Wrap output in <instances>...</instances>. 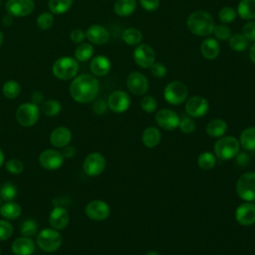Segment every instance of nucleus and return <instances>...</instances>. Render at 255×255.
Wrapping results in <instances>:
<instances>
[{
  "instance_id": "nucleus-35",
  "label": "nucleus",
  "mask_w": 255,
  "mask_h": 255,
  "mask_svg": "<svg viewBox=\"0 0 255 255\" xmlns=\"http://www.w3.org/2000/svg\"><path fill=\"white\" fill-rule=\"evenodd\" d=\"M21 92V87L19 83L15 80H8L2 86V93L4 97L8 100L16 99Z\"/></svg>"
},
{
  "instance_id": "nucleus-19",
  "label": "nucleus",
  "mask_w": 255,
  "mask_h": 255,
  "mask_svg": "<svg viewBox=\"0 0 255 255\" xmlns=\"http://www.w3.org/2000/svg\"><path fill=\"white\" fill-rule=\"evenodd\" d=\"M86 38L91 44L104 45L110 40V32L103 25L93 24L87 29Z\"/></svg>"
},
{
  "instance_id": "nucleus-20",
  "label": "nucleus",
  "mask_w": 255,
  "mask_h": 255,
  "mask_svg": "<svg viewBox=\"0 0 255 255\" xmlns=\"http://www.w3.org/2000/svg\"><path fill=\"white\" fill-rule=\"evenodd\" d=\"M70 221V214L65 207L56 206L49 215V224L56 230L65 229Z\"/></svg>"
},
{
  "instance_id": "nucleus-58",
  "label": "nucleus",
  "mask_w": 255,
  "mask_h": 255,
  "mask_svg": "<svg viewBox=\"0 0 255 255\" xmlns=\"http://www.w3.org/2000/svg\"><path fill=\"white\" fill-rule=\"evenodd\" d=\"M3 41H4V35H3L2 31L0 30V47L2 46V44H3Z\"/></svg>"
},
{
  "instance_id": "nucleus-56",
  "label": "nucleus",
  "mask_w": 255,
  "mask_h": 255,
  "mask_svg": "<svg viewBox=\"0 0 255 255\" xmlns=\"http://www.w3.org/2000/svg\"><path fill=\"white\" fill-rule=\"evenodd\" d=\"M249 57L252 61V63L255 65V42L252 44V46L250 47V50H249Z\"/></svg>"
},
{
  "instance_id": "nucleus-12",
  "label": "nucleus",
  "mask_w": 255,
  "mask_h": 255,
  "mask_svg": "<svg viewBox=\"0 0 255 255\" xmlns=\"http://www.w3.org/2000/svg\"><path fill=\"white\" fill-rule=\"evenodd\" d=\"M107 104H108V108L112 112L117 114H122L128 110L130 106V97L127 92L122 90H117L110 94Z\"/></svg>"
},
{
  "instance_id": "nucleus-33",
  "label": "nucleus",
  "mask_w": 255,
  "mask_h": 255,
  "mask_svg": "<svg viewBox=\"0 0 255 255\" xmlns=\"http://www.w3.org/2000/svg\"><path fill=\"white\" fill-rule=\"evenodd\" d=\"M73 6V0H49L48 8L54 15H61L68 12Z\"/></svg>"
},
{
  "instance_id": "nucleus-40",
  "label": "nucleus",
  "mask_w": 255,
  "mask_h": 255,
  "mask_svg": "<svg viewBox=\"0 0 255 255\" xmlns=\"http://www.w3.org/2000/svg\"><path fill=\"white\" fill-rule=\"evenodd\" d=\"M54 21H55L54 14H52L51 12H43L37 17L36 24L39 29L48 30L53 26Z\"/></svg>"
},
{
  "instance_id": "nucleus-18",
  "label": "nucleus",
  "mask_w": 255,
  "mask_h": 255,
  "mask_svg": "<svg viewBox=\"0 0 255 255\" xmlns=\"http://www.w3.org/2000/svg\"><path fill=\"white\" fill-rule=\"evenodd\" d=\"M235 220L242 226L255 223V204L249 201L241 203L235 210Z\"/></svg>"
},
{
  "instance_id": "nucleus-26",
  "label": "nucleus",
  "mask_w": 255,
  "mask_h": 255,
  "mask_svg": "<svg viewBox=\"0 0 255 255\" xmlns=\"http://www.w3.org/2000/svg\"><path fill=\"white\" fill-rule=\"evenodd\" d=\"M136 0H117L114 4V12L120 17H128L136 9Z\"/></svg>"
},
{
  "instance_id": "nucleus-4",
  "label": "nucleus",
  "mask_w": 255,
  "mask_h": 255,
  "mask_svg": "<svg viewBox=\"0 0 255 255\" xmlns=\"http://www.w3.org/2000/svg\"><path fill=\"white\" fill-rule=\"evenodd\" d=\"M239 140L232 135L219 137L213 147L215 156L221 160H230L234 158L239 152Z\"/></svg>"
},
{
  "instance_id": "nucleus-1",
  "label": "nucleus",
  "mask_w": 255,
  "mask_h": 255,
  "mask_svg": "<svg viewBox=\"0 0 255 255\" xmlns=\"http://www.w3.org/2000/svg\"><path fill=\"white\" fill-rule=\"evenodd\" d=\"M69 92L75 102L88 104L97 98L100 92V82L92 74H81L72 80Z\"/></svg>"
},
{
  "instance_id": "nucleus-9",
  "label": "nucleus",
  "mask_w": 255,
  "mask_h": 255,
  "mask_svg": "<svg viewBox=\"0 0 255 255\" xmlns=\"http://www.w3.org/2000/svg\"><path fill=\"white\" fill-rule=\"evenodd\" d=\"M106 158L100 152H92L88 154L83 162L84 172L92 177L103 173L106 168Z\"/></svg>"
},
{
  "instance_id": "nucleus-6",
  "label": "nucleus",
  "mask_w": 255,
  "mask_h": 255,
  "mask_svg": "<svg viewBox=\"0 0 255 255\" xmlns=\"http://www.w3.org/2000/svg\"><path fill=\"white\" fill-rule=\"evenodd\" d=\"M188 96L187 86L178 80L169 82L163 90L164 100L173 106L180 105L184 103Z\"/></svg>"
},
{
  "instance_id": "nucleus-28",
  "label": "nucleus",
  "mask_w": 255,
  "mask_h": 255,
  "mask_svg": "<svg viewBox=\"0 0 255 255\" xmlns=\"http://www.w3.org/2000/svg\"><path fill=\"white\" fill-rule=\"evenodd\" d=\"M227 130V124L222 119H213L206 126V133L211 137H221Z\"/></svg>"
},
{
  "instance_id": "nucleus-17",
  "label": "nucleus",
  "mask_w": 255,
  "mask_h": 255,
  "mask_svg": "<svg viewBox=\"0 0 255 255\" xmlns=\"http://www.w3.org/2000/svg\"><path fill=\"white\" fill-rule=\"evenodd\" d=\"M180 118L172 110L162 109L159 110L155 114V122L156 124L165 130H174L178 128Z\"/></svg>"
},
{
  "instance_id": "nucleus-47",
  "label": "nucleus",
  "mask_w": 255,
  "mask_h": 255,
  "mask_svg": "<svg viewBox=\"0 0 255 255\" xmlns=\"http://www.w3.org/2000/svg\"><path fill=\"white\" fill-rule=\"evenodd\" d=\"M150 73L154 78L157 79H161L164 78L167 74V69L164 66V64L160 63V62H154L150 67H149Z\"/></svg>"
},
{
  "instance_id": "nucleus-14",
  "label": "nucleus",
  "mask_w": 255,
  "mask_h": 255,
  "mask_svg": "<svg viewBox=\"0 0 255 255\" xmlns=\"http://www.w3.org/2000/svg\"><path fill=\"white\" fill-rule=\"evenodd\" d=\"M64 155L61 151L53 148L43 150L39 157L38 161L40 165L47 170H56L60 168L64 162Z\"/></svg>"
},
{
  "instance_id": "nucleus-23",
  "label": "nucleus",
  "mask_w": 255,
  "mask_h": 255,
  "mask_svg": "<svg viewBox=\"0 0 255 255\" xmlns=\"http://www.w3.org/2000/svg\"><path fill=\"white\" fill-rule=\"evenodd\" d=\"M111 61L104 55H98L91 59L90 70L95 77H104L111 71Z\"/></svg>"
},
{
  "instance_id": "nucleus-37",
  "label": "nucleus",
  "mask_w": 255,
  "mask_h": 255,
  "mask_svg": "<svg viewBox=\"0 0 255 255\" xmlns=\"http://www.w3.org/2000/svg\"><path fill=\"white\" fill-rule=\"evenodd\" d=\"M41 109L45 116L56 117L57 115L60 114L62 107H61V104L57 100L50 99V100H47L42 103Z\"/></svg>"
},
{
  "instance_id": "nucleus-62",
  "label": "nucleus",
  "mask_w": 255,
  "mask_h": 255,
  "mask_svg": "<svg viewBox=\"0 0 255 255\" xmlns=\"http://www.w3.org/2000/svg\"><path fill=\"white\" fill-rule=\"evenodd\" d=\"M0 5H1V0H0Z\"/></svg>"
},
{
  "instance_id": "nucleus-25",
  "label": "nucleus",
  "mask_w": 255,
  "mask_h": 255,
  "mask_svg": "<svg viewBox=\"0 0 255 255\" xmlns=\"http://www.w3.org/2000/svg\"><path fill=\"white\" fill-rule=\"evenodd\" d=\"M161 139V132L158 128L154 127H148L144 128L141 134V140L145 147L153 148L155 147Z\"/></svg>"
},
{
  "instance_id": "nucleus-24",
  "label": "nucleus",
  "mask_w": 255,
  "mask_h": 255,
  "mask_svg": "<svg viewBox=\"0 0 255 255\" xmlns=\"http://www.w3.org/2000/svg\"><path fill=\"white\" fill-rule=\"evenodd\" d=\"M200 53L207 60L216 59L220 53L219 42L215 38H205L200 43Z\"/></svg>"
},
{
  "instance_id": "nucleus-41",
  "label": "nucleus",
  "mask_w": 255,
  "mask_h": 255,
  "mask_svg": "<svg viewBox=\"0 0 255 255\" xmlns=\"http://www.w3.org/2000/svg\"><path fill=\"white\" fill-rule=\"evenodd\" d=\"M215 36V39L218 41H228L229 38L232 35L230 27H228L226 24H218L214 26L213 32Z\"/></svg>"
},
{
  "instance_id": "nucleus-29",
  "label": "nucleus",
  "mask_w": 255,
  "mask_h": 255,
  "mask_svg": "<svg viewBox=\"0 0 255 255\" xmlns=\"http://www.w3.org/2000/svg\"><path fill=\"white\" fill-rule=\"evenodd\" d=\"M21 206L14 201H5L0 206V214L6 220H15L21 215Z\"/></svg>"
},
{
  "instance_id": "nucleus-11",
  "label": "nucleus",
  "mask_w": 255,
  "mask_h": 255,
  "mask_svg": "<svg viewBox=\"0 0 255 255\" xmlns=\"http://www.w3.org/2000/svg\"><path fill=\"white\" fill-rule=\"evenodd\" d=\"M133 60L142 69H149L155 62V52L148 44H138L133 50Z\"/></svg>"
},
{
  "instance_id": "nucleus-38",
  "label": "nucleus",
  "mask_w": 255,
  "mask_h": 255,
  "mask_svg": "<svg viewBox=\"0 0 255 255\" xmlns=\"http://www.w3.org/2000/svg\"><path fill=\"white\" fill-rule=\"evenodd\" d=\"M17 196V187L12 182H5L0 187V198L4 201H13Z\"/></svg>"
},
{
  "instance_id": "nucleus-49",
  "label": "nucleus",
  "mask_w": 255,
  "mask_h": 255,
  "mask_svg": "<svg viewBox=\"0 0 255 255\" xmlns=\"http://www.w3.org/2000/svg\"><path fill=\"white\" fill-rule=\"evenodd\" d=\"M139 1V5L141 6V8L145 11L148 12H152L158 9L159 7V0H138Z\"/></svg>"
},
{
  "instance_id": "nucleus-3",
  "label": "nucleus",
  "mask_w": 255,
  "mask_h": 255,
  "mask_svg": "<svg viewBox=\"0 0 255 255\" xmlns=\"http://www.w3.org/2000/svg\"><path fill=\"white\" fill-rule=\"evenodd\" d=\"M79 68V62L75 58L63 56L54 62L52 66V73L61 81H69L73 80L78 75Z\"/></svg>"
},
{
  "instance_id": "nucleus-2",
  "label": "nucleus",
  "mask_w": 255,
  "mask_h": 255,
  "mask_svg": "<svg viewBox=\"0 0 255 255\" xmlns=\"http://www.w3.org/2000/svg\"><path fill=\"white\" fill-rule=\"evenodd\" d=\"M215 26L212 15L203 10L192 12L186 20V27L189 32L198 37H207L212 34Z\"/></svg>"
},
{
  "instance_id": "nucleus-5",
  "label": "nucleus",
  "mask_w": 255,
  "mask_h": 255,
  "mask_svg": "<svg viewBox=\"0 0 255 255\" xmlns=\"http://www.w3.org/2000/svg\"><path fill=\"white\" fill-rule=\"evenodd\" d=\"M38 247L48 253L56 252L62 245L63 238L59 230L54 228H44L38 234L36 238Z\"/></svg>"
},
{
  "instance_id": "nucleus-59",
  "label": "nucleus",
  "mask_w": 255,
  "mask_h": 255,
  "mask_svg": "<svg viewBox=\"0 0 255 255\" xmlns=\"http://www.w3.org/2000/svg\"><path fill=\"white\" fill-rule=\"evenodd\" d=\"M145 255H160V254L157 253L156 251H148Z\"/></svg>"
},
{
  "instance_id": "nucleus-39",
  "label": "nucleus",
  "mask_w": 255,
  "mask_h": 255,
  "mask_svg": "<svg viewBox=\"0 0 255 255\" xmlns=\"http://www.w3.org/2000/svg\"><path fill=\"white\" fill-rule=\"evenodd\" d=\"M237 17L236 10L231 6H224L218 12V19L222 24H230Z\"/></svg>"
},
{
  "instance_id": "nucleus-27",
  "label": "nucleus",
  "mask_w": 255,
  "mask_h": 255,
  "mask_svg": "<svg viewBox=\"0 0 255 255\" xmlns=\"http://www.w3.org/2000/svg\"><path fill=\"white\" fill-rule=\"evenodd\" d=\"M236 12L243 20H255V0H240Z\"/></svg>"
},
{
  "instance_id": "nucleus-52",
  "label": "nucleus",
  "mask_w": 255,
  "mask_h": 255,
  "mask_svg": "<svg viewBox=\"0 0 255 255\" xmlns=\"http://www.w3.org/2000/svg\"><path fill=\"white\" fill-rule=\"evenodd\" d=\"M234 158L236 164H238L239 166H246L250 160V157L246 152H238Z\"/></svg>"
},
{
  "instance_id": "nucleus-60",
  "label": "nucleus",
  "mask_w": 255,
  "mask_h": 255,
  "mask_svg": "<svg viewBox=\"0 0 255 255\" xmlns=\"http://www.w3.org/2000/svg\"><path fill=\"white\" fill-rule=\"evenodd\" d=\"M0 255H1V247H0Z\"/></svg>"
},
{
  "instance_id": "nucleus-30",
  "label": "nucleus",
  "mask_w": 255,
  "mask_h": 255,
  "mask_svg": "<svg viewBox=\"0 0 255 255\" xmlns=\"http://www.w3.org/2000/svg\"><path fill=\"white\" fill-rule=\"evenodd\" d=\"M240 145L250 151L255 150V127H249L243 129L239 136Z\"/></svg>"
},
{
  "instance_id": "nucleus-10",
  "label": "nucleus",
  "mask_w": 255,
  "mask_h": 255,
  "mask_svg": "<svg viewBox=\"0 0 255 255\" xmlns=\"http://www.w3.org/2000/svg\"><path fill=\"white\" fill-rule=\"evenodd\" d=\"M86 215L94 221L106 220L111 214L110 205L101 199L91 200L87 203L85 207Z\"/></svg>"
},
{
  "instance_id": "nucleus-31",
  "label": "nucleus",
  "mask_w": 255,
  "mask_h": 255,
  "mask_svg": "<svg viewBox=\"0 0 255 255\" xmlns=\"http://www.w3.org/2000/svg\"><path fill=\"white\" fill-rule=\"evenodd\" d=\"M122 38H123L124 42L127 45H128V46H137L138 44H140V42L142 40V33L137 28L129 27V28H127L123 32Z\"/></svg>"
},
{
  "instance_id": "nucleus-36",
  "label": "nucleus",
  "mask_w": 255,
  "mask_h": 255,
  "mask_svg": "<svg viewBox=\"0 0 255 255\" xmlns=\"http://www.w3.org/2000/svg\"><path fill=\"white\" fill-rule=\"evenodd\" d=\"M216 156L210 151H203L197 157V164L202 170H210L215 166Z\"/></svg>"
},
{
  "instance_id": "nucleus-44",
  "label": "nucleus",
  "mask_w": 255,
  "mask_h": 255,
  "mask_svg": "<svg viewBox=\"0 0 255 255\" xmlns=\"http://www.w3.org/2000/svg\"><path fill=\"white\" fill-rule=\"evenodd\" d=\"M140 107L145 113L151 114L157 109V102L152 96H143L140 101Z\"/></svg>"
},
{
  "instance_id": "nucleus-50",
  "label": "nucleus",
  "mask_w": 255,
  "mask_h": 255,
  "mask_svg": "<svg viewBox=\"0 0 255 255\" xmlns=\"http://www.w3.org/2000/svg\"><path fill=\"white\" fill-rule=\"evenodd\" d=\"M86 39V32L82 29H74L70 32V40L76 44H81Z\"/></svg>"
},
{
  "instance_id": "nucleus-16",
  "label": "nucleus",
  "mask_w": 255,
  "mask_h": 255,
  "mask_svg": "<svg viewBox=\"0 0 255 255\" xmlns=\"http://www.w3.org/2000/svg\"><path fill=\"white\" fill-rule=\"evenodd\" d=\"M128 90L134 96H143L148 90V81L146 77L137 71L131 72L127 78Z\"/></svg>"
},
{
  "instance_id": "nucleus-43",
  "label": "nucleus",
  "mask_w": 255,
  "mask_h": 255,
  "mask_svg": "<svg viewBox=\"0 0 255 255\" xmlns=\"http://www.w3.org/2000/svg\"><path fill=\"white\" fill-rule=\"evenodd\" d=\"M5 167L9 173L17 175L23 172L24 170V163L17 158H11L5 162Z\"/></svg>"
},
{
  "instance_id": "nucleus-13",
  "label": "nucleus",
  "mask_w": 255,
  "mask_h": 255,
  "mask_svg": "<svg viewBox=\"0 0 255 255\" xmlns=\"http://www.w3.org/2000/svg\"><path fill=\"white\" fill-rule=\"evenodd\" d=\"M5 9L13 17H26L35 9L34 0H7Z\"/></svg>"
},
{
  "instance_id": "nucleus-51",
  "label": "nucleus",
  "mask_w": 255,
  "mask_h": 255,
  "mask_svg": "<svg viewBox=\"0 0 255 255\" xmlns=\"http://www.w3.org/2000/svg\"><path fill=\"white\" fill-rule=\"evenodd\" d=\"M93 110L97 115H103L108 110V104L104 100H98L94 103Z\"/></svg>"
},
{
  "instance_id": "nucleus-21",
  "label": "nucleus",
  "mask_w": 255,
  "mask_h": 255,
  "mask_svg": "<svg viewBox=\"0 0 255 255\" xmlns=\"http://www.w3.org/2000/svg\"><path fill=\"white\" fill-rule=\"evenodd\" d=\"M72 137L73 134L69 128L58 127L52 130L50 134V142L55 147L63 148L71 142Z\"/></svg>"
},
{
  "instance_id": "nucleus-22",
  "label": "nucleus",
  "mask_w": 255,
  "mask_h": 255,
  "mask_svg": "<svg viewBox=\"0 0 255 255\" xmlns=\"http://www.w3.org/2000/svg\"><path fill=\"white\" fill-rule=\"evenodd\" d=\"M11 250L14 255H32L35 251V243L31 237L22 235L13 241Z\"/></svg>"
},
{
  "instance_id": "nucleus-46",
  "label": "nucleus",
  "mask_w": 255,
  "mask_h": 255,
  "mask_svg": "<svg viewBox=\"0 0 255 255\" xmlns=\"http://www.w3.org/2000/svg\"><path fill=\"white\" fill-rule=\"evenodd\" d=\"M178 128H180V130L183 132V133H192L194 130H195V123L194 121L189 118V117H182L179 121V125H178Z\"/></svg>"
},
{
  "instance_id": "nucleus-7",
  "label": "nucleus",
  "mask_w": 255,
  "mask_h": 255,
  "mask_svg": "<svg viewBox=\"0 0 255 255\" xmlns=\"http://www.w3.org/2000/svg\"><path fill=\"white\" fill-rule=\"evenodd\" d=\"M236 193L244 201H255V172L248 171L239 176L236 181Z\"/></svg>"
},
{
  "instance_id": "nucleus-45",
  "label": "nucleus",
  "mask_w": 255,
  "mask_h": 255,
  "mask_svg": "<svg viewBox=\"0 0 255 255\" xmlns=\"http://www.w3.org/2000/svg\"><path fill=\"white\" fill-rule=\"evenodd\" d=\"M13 225L6 219H0V241H5L13 235Z\"/></svg>"
},
{
  "instance_id": "nucleus-61",
  "label": "nucleus",
  "mask_w": 255,
  "mask_h": 255,
  "mask_svg": "<svg viewBox=\"0 0 255 255\" xmlns=\"http://www.w3.org/2000/svg\"><path fill=\"white\" fill-rule=\"evenodd\" d=\"M0 206H1V198H0Z\"/></svg>"
},
{
  "instance_id": "nucleus-53",
  "label": "nucleus",
  "mask_w": 255,
  "mask_h": 255,
  "mask_svg": "<svg viewBox=\"0 0 255 255\" xmlns=\"http://www.w3.org/2000/svg\"><path fill=\"white\" fill-rule=\"evenodd\" d=\"M31 100H32V103L38 105V104H40V103L43 102V100H44V95H43V93L40 92V91H35V92H33L32 95H31Z\"/></svg>"
},
{
  "instance_id": "nucleus-8",
  "label": "nucleus",
  "mask_w": 255,
  "mask_h": 255,
  "mask_svg": "<svg viewBox=\"0 0 255 255\" xmlns=\"http://www.w3.org/2000/svg\"><path fill=\"white\" fill-rule=\"evenodd\" d=\"M16 121L18 124L25 128L33 127L37 124L40 118V110L38 105L30 102L24 103L16 110Z\"/></svg>"
},
{
  "instance_id": "nucleus-48",
  "label": "nucleus",
  "mask_w": 255,
  "mask_h": 255,
  "mask_svg": "<svg viewBox=\"0 0 255 255\" xmlns=\"http://www.w3.org/2000/svg\"><path fill=\"white\" fill-rule=\"evenodd\" d=\"M242 34L248 41L255 42V20H250L242 27Z\"/></svg>"
},
{
  "instance_id": "nucleus-34",
  "label": "nucleus",
  "mask_w": 255,
  "mask_h": 255,
  "mask_svg": "<svg viewBox=\"0 0 255 255\" xmlns=\"http://www.w3.org/2000/svg\"><path fill=\"white\" fill-rule=\"evenodd\" d=\"M228 44L232 51L243 52L248 48L249 41L242 33H236L231 35V37L228 40Z\"/></svg>"
},
{
  "instance_id": "nucleus-54",
  "label": "nucleus",
  "mask_w": 255,
  "mask_h": 255,
  "mask_svg": "<svg viewBox=\"0 0 255 255\" xmlns=\"http://www.w3.org/2000/svg\"><path fill=\"white\" fill-rule=\"evenodd\" d=\"M64 149H63V151H62V153H63V155H64V157H67V158H71V157H73L74 155H75V153H76V149H75V147L74 146H71V145H67V146H65V147H63Z\"/></svg>"
},
{
  "instance_id": "nucleus-55",
  "label": "nucleus",
  "mask_w": 255,
  "mask_h": 255,
  "mask_svg": "<svg viewBox=\"0 0 255 255\" xmlns=\"http://www.w3.org/2000/svg\"><path fill=\"white\" fill-rule=\"evenodd\" d=\"M12 23H13V16H11V15L8 14V13L3 16V18H2V24H3L4 26H10Z\"/></svg>"
},
{
  "instance_id": "nucleus-15",
  "label": "nucleus",
  "mask_w": 255,
  "mask_h": 255,
  "mask_svg": "<svg viewBox=\"0 0 255 255\" xmlns=\"http://www.w3.org/2000/svg\"><path fill=\"white\" fill-rule=\"evenodd\" d=\"M185 113L191 118H202L209 111L208 101L201 96L190 97L184 107Z\"/></svg>"
},
{
  "instance_id": "nucleus-57",
  "label": "nucleus",
  "mask_w": 255,
  "mask_h": 255,
  "mask_svg": "<svg viewBox=\"0 0 255 255\" xmlns=\"http://www.w3.org/2000/svg\"><path fill=\"white\" fill-rule=\"evenodd\" d=\"M5 163V156L3 150L0 148V167Z\"/></svg>"
},
{
  "instance_id": "nucleus-42",
  "label": "nucleus",
  "mask_w": 255,
  "mask_h": 255,
  "mask_svg": "<svg viewBox=\"0 0 255 255\" xmlns=\"http://www.w3.org/2000/svg\"><path fill=\"white\" fill-rule=\"evenodd\" d=\"M37 230H38V225L36 221L32 218H28L25 221H23L20 227L21 234L23 236H28V237H32L33 235H35L37 233Z\"/></svg>"
},
{
  "instance_id": "nucleus-32",
  "label": "nucleus",
  "mask_w": 255,
  "mask_h": 255,
  "mask_svg": "<svg viewBox=\"0 0 255 255\" xmlns=\"http://www.w3.org/2000/svg\"><path fill=\"white\" fill-rule=\"evenodd\" d=\"M74 54H75V59L78 62H87L93 58L94 47L91 43L83 42L78 45Z\"/></svg>"
}]
</instances>
